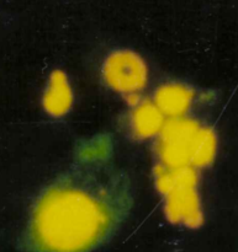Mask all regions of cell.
<instances>
[{
	"label": "cell",
	"instance_id": "obj_1",
	"mask_svg": "<svg viewBox=\"0 0 238 252\" xmlns=\"http://www.w3.org/2000/svg\"><path fill=\"white\" fill-rule=\"evenodd\" d=\"M128 207L123 177L100 158L77 165L43 192L22 248L27 252H89L103 244Z\"/></svg>",
	"mask_w": 238,
	"mask_h": 252
},
{
	"label": "cell",
	"instance_id": "obj_2",
	"mask_svg": "<svg viewBox=\"0 0 238 252\" xmlns=\"http://www.w3.org/2000/svg\"><path fill=\"white\" fill-rule=\"evenodd\" d=\"M157 189L160 193L167 196L165 216L173 224L183 223L190 228H198L202 224L204 218L200 211L198 197L197 174L192 166L169 169L157 166Z\"/></svg>",
	"mask_w": 238,
	"mask_h": 252
},
{
	"label": "cell",
	"instance_id": "obj_3",
	"mask_svg": "<svg viewBox=\"0 0 238 252\" xmlns=\"http://www.w3.org/2000/svg\"><path fill=\"white\" fill-rule=\"evenodd\" d=\"M199 123L188 118L170 120L163 126L159 140V155L165 167L190 166L192 150Z\"/></svg>",
	"mask_w": 238,
	"mask_h": 252
},
{
	"label": "cell",
	"instance_id": "obj_4",
	"mask_svg": "<svg viewBox=\"0 0 238 252\" xmlns=\"http://www.w3.org/2000/svg\"><path fill=\"white\" fill-rule=\"evenodd\" d=\"M104 76L116 91L133 94L143 89L147 81V68L140 56L131 51L114 52L106 59Z\"/></svg>",
	"mask_w": 238,
	"mask_h": 252
},
{
	"label": "cell",
	"instance_id": "obj_5",
	"mask_svg": "<svg viewBox=\"0 0 238 252\" xmlns=\"http://www.w3.org/2000/svg\"><path fill=\"white\" fill-rule=\"evenodd\" d=\"M72 100H73V96H72L66 74L61 70H54L51 75L48 90L44 94V110L49 115L59 117L69 110Z\"/></svg>",
	"mask_w": 238,
	"mask_h": 252
},
{
	"label": "cell",
	"instance_id": "obj_6",
	"mask_svg": "<svg viewBox=\"0 0 238 252\" xmlns=\"http://www.w3.org/2000/svg\"><path fill=\"white\" fill-rule=\"evenodd\" d=\"M194 91L187 86L170 84L158 89L156 93V103L160 112L169 116H180L189 108Z\"/></svg>",
	"mask_w": 238,
	"mask_h": 252
},
{
	"label": "cell",
	"instance_id": "obj_7",
	"mask_svg": "<svg viewBox=\"0 0 238 252\" xmlns=\"http://www.w3.org/2000/svg\"><path fill=\"white\" fill-rule=\"evenodd\" d=\"M135 133L141 138H150L159 132L163 126V115L157 106L143 102L136 108L132 118Z\"/></svg>",
	"mask_w": 238,
	"mask_h": 252
},
{
	"label": "cell",
	"instance_id": "obj_8",
	"mask_svg": "<svg viewBox=\"0 0 238 252\" xmlns=\"http://www.w3.org/2000/svg\"><path fill=\"white\" fill-rule=\"evenodd\" d=\"M216 152V137L211 128L200 127L195 135L192 150L193 166H207L212 162Z\"/></svg>",
	"mask_w": 238,
	"mask_h": 252
}]
</instances>
